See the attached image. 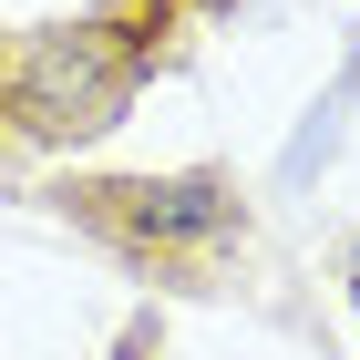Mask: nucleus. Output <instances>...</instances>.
<instances>
[{
    "instance_id": "nucleus-2",
    "label": "nucleus",
    "mask_w": 360,
    "mask_h": 360,
    "mask_svg": "<svg viewBox=\"0 0 360 360\" xmlns=\"http://www.w3.org/2000/svg\"><path fill=\"white\" fill-rule=\"evenodd\" d=\"M350 288H360V248H350Z\"/></svg>"
},
{
    "instance_id": "nucleus-1",
    "label": "nucleus",
    "mask_w": 360,
    "mask_h": 360,
    "mask_svg": "<svg viewBox=\"0 0 360 360\" xmlns=\"http://www.w3.org/2000/svg\"><path fill=\"white\" fill-rule=\"evenodd\" d=\"M113 195H134V226H155V237H217L226 226V195L206 175H186V186H113Z\"/></svg>"
}]
</instances>
